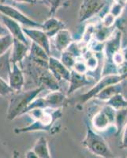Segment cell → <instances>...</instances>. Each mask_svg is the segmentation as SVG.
Returning <instances> with one entry per match:
<instances>
[{"label":"cell","mask_w":127,"mask_h":158,"mask_svg":"<svg viewBox=\"0 0 127 158\" xmlns=\"http://www.w3.org/2000/svg\"><path fill=\"white\" fill-rule=\"evenodd\" d=\"M43 90L45 89L43 87H36L26 91L14 92L10 95L7 108L6 118L8 120H14L18 117L26 114V110L30 103Z\"/></svg>","instance_id":"cell-1"},{"label":"cell","mask_w":127,"mask_h":158,"mask_svg":"<svg viewBox=\"0 0 127 158\" xmlns=\"http://www.w3.org/2000/svg\"><path fill=\"white\" fill-rule=\"evenodd\" d=\"M82 145L92 153L103 158H113L114 154L104 138L96 134L88 124H86V135Z\"/></svg>","instance_id":"cell-2"},{"label":"cell","mask_w":127,"mask_h":158,"mask_svg":"<svg viewBox=\"0 0 127 158\" xmlns=\"http://www.w3.org/2000/svg\"><path fill=\"white\" fill-rule=\"evenodd\" d=\"M127 78L126 74H111L103 76L101 78L93 85L92 88L88 92L84 94L79 96L77 97V102L80 104H83L84 103L88 102L92 98H94L95 96L100 92L105 87L109 86L111 85L118 84V83L122 82L124 80Z\"/></svg>","instance_id":"cell-3"},{"label":"cell","mask_w":127,"mask_h":158,"mask_svg":"<svg viewBox=\"0 0 127 158\" xmlns=\"http://www.w3.org/2000/svg\"><path fill=\"white\" fill-rule=\"evenodd\" d=\"M108 0H82L78 11V22L80 23L91 19L104 10Z\"/></svg>","instance_id":"cell-4"},{"label":"cell","mask_w":127,"mask_h":158,"mask_svg":"<svg viewBox=\"0 0 127 158\" xmlns=\"http://www.w3.org/2000/svg\"><path fill=\"white\" fill-rule=\"evenodd\" d=\"M0 13L4 16L7 17L15 22H18L20 25H23L26 28H36L41 29L42 23L36 22L34 20L31 19L23 13L18 10L16 8L13 7L11 6L6 5L4 3H0Z\"/></svg>","instance_id":"cell-5"},{"label":"cell","mask_w":127,"mask_h":158,"mask_svg":"<svg viewBox=\"0 0 127 158\" xmlns=\"http://www.w3.org/2000/svg\"><path fill=\"white\" fill-rule=\"evenodd\" d=\"M115 110L106 104L99 111L92 119V127L97 131H105L115 123Z\"/></svg>","instance_id":"cell-6"},{"label":"cell","mask_w":127,"mask_h":158,"mask_svg":"<svg viewBox=\"0 0 127 158\" xmlns=\"http://www.w3.org/2000/svg\"><path fill=\"white\" fill-rule=\"evenodd\" d=\"M121 45H122V32L118 29H115L111 37L104 42V51L108 65V67H104V69L108 67V69H106L107 72L111 70V67H112L113 69H115L118 72L117 67L111 63V58L115 53L121 51Z\"/></svg>","instance_id":"cell-7"},{"label":"cell","mask_w":127,"mask_h":158,"mask_svg":"<svg viewBox=\"0 0 127 158\" xmlns=\"http://www.w3.org/2000/svg\"><path fill=\"white\" fill-rule=\"evenodd\" d=\"M25 36L32 40V43H35L38 46L44 49L46 52L50 56L51 54V43L50 38L41 29L36 28H25L23 29Z\"/></svg>","instance_id":"cell-8"},{"label":"cell","mask_w":127,"mask_h":158,"mask_svg":"<svg viewBox=\"0 0 127 158\" xmlns=\"http://www.w3.org/2000/svg\"><path fill=\"white\" fill-rule=\"evenodd\" d=\"M95 83V79L91 77L88 74H78L74 70H70V77L69 80V88L66 93V96L73 94L74 92L80 89L82 87L92 85Z\"/></svg>","instance_id":"cell-9"},{"label":"cell","mask_w":127,"mask_h":158,"mask_svg":"<svg viewBox=\"0 0 127 158\" xmlns=\"http://www.w3.org/2000/svg\"><path fill=\"white\" fill-rule=\"evenodd\" d=\"M47 69L59 82L63 81L69 82L70 77V70L66 68L57 58L53 56L49 57Z\"/></svg>","instance_id":"cell-10"},{"label":"cell","mask_w":127,"mask_h":158,"mask_svg":"<svg viewBox=\"0 0 127 158\" xmlns=\"http://www.w3.org/2000/svg\"><path fill=\"white\" fill-rule=\"evenodd\" d=\"M8 84L14 92L23 90L25 77L24 72L17 63H11V69L8 76Z\"/></svg>","instance_id":"cell-11"},{"label":"cell","mask_w":127,"mask_h":158,"mask_svg":"<svg viewBox=\"0 0 127 158\" xmlns=\"http://www.w3.org/2000/svg\"><path fill=\"white\" fill-rule=\"evenodd\" d=\"M2 20L4 26L6 28L9 33L12 36V37L14 39L17 40H19V41L30 46V44L29 43V40L27 39V36H25L23 29H22L21 25L18 22H15L14 20L4 16V15L2 16Z\"/></svg>","instance_id":"cell-12"},{"label":"cell","mask_w":127,"mask_h":158,"mask_svg":"<svg viewBox=\"0 0 127 158\" xmlns=\"http://www.w3.org/2000/svg\"><path fill=\"white\" fill-rule=\"evenodd\" d=\"M49 57L50 56L47 53L44 49L38 46L35 43H32V42L31 43L29 55L27 56V58L31 62L36 65H39L40 67L47 68Z\"/></svg>","instance_id":"cell-13"},{"label":"cell","mask_w":127,"mask_h":158,"mask_svg":"<svg viewBox=\"0 0 127 158\" xmlns=\"http://www.w3.org/2000/svg\"><path fill=\"white\" fill-rule=\"evenodd\" d=\"M29 45L14 39L10 56V63H22L29 55Z\"/></svg>","instance_id":"cell-14"},{"label":"cell","mask_w":127,"mask_h":158,"mask_svg":"<svg viewBox=\"0 0 127 158\" xmlns=\"http://www.w3.org/2000/svg\"><path fill=\"white\" fill-rule=\"evenodd\" d=\"M43 99L46 108H62L66 103V94H65L61 90L51 91L43 97Z\"/></svg>","instance_id":"cell-15"},{"label":"cell","mask_w":127,"mask_h":158,"mask_svg":"<svg viewBox=\"0 0 127 158\" xmlns=\"http://www.w3.org/2000/svg\"><path fill=\"white\" fill-rule=\"evenodd\" d=\"M57 130L59 131V128L57 127L55 124L51 125V124H46L40 121L34 120V122L24 127L15 128V134H22L29 133V132H35V131H46L49 133H53V131L57 132Z\"/></svg>","instance_id":"cell-16"},{"label":"cell","mask_w":127,"mask_h":158,"mask_svg":"<svg viewBox=\"0 0 127 158\" xmlns=\"http://www.w3.org/2000/svg\"><path fill=\"white\" fill-rule=\"evenodd\" d=\"M52 39L56 50L60 52H64L73 42L71 32L66 28L59 30Z\"/></svg>","instance_id":"cell-17"},{"label":"cell","mask_w":127,"mask_h":158,"mask_svg":"<svg viewBox=\"0 0 127 158\" xmlns=\"http://www.w3.org/2000/svg\"><path fill=\"white\" fill-rule=\"evenodd\" d=\"M65 28H66V24L63 21L53 16L50 17L43 23H42L41 29L50 39H52L59 30Z\"/></svg>","instance_id":"cell-18"},{"label":"cell","mask_w":127,"mask_h":158,"mask_svg":"<svg viewBox=\"0 0 127 158\" xmlns=\"http://www.w3.org/2000/svg\"><path fill=\"white\" fill-rule=\"evenodd\" d=\"M122 90H123V86H122V82L118 83V84L111 85H109V86L105 87L101 91L99 92L94 98L98 99L100 101H107L112 97L116 95V94H122Z\"/></svg>","instance_id":"cell-19"},{"label":"cell","mask_w":127,"mask_h":158,"mask_svg":"<svg viewBox=\"0 0 127 158\" xmlns=\"http://www.w3.org/2000/svg\"><path fill=\"white\" fill-rule=\"evenodd\" d=\"M32 150L37 155L39 158H51L48 147V142L43 137L39 138L36 141Z\"/></svg>","instance_id":"cell-20"},{"label":"cell","mask_w":127,"mask_h":158,"mask_svg":"<svg viewBox=\"0 0 127 158\" xmlns=\"http://www.w3.org/2000/svg\"><path fill=\"white\" fill-rule=\"evenodd\" d=\"M115 30L114 26L111 28H106L102 25H100V26H97V27L96 26L92 39L96 40L100 43H104L106 40H108L111 37Z\"/></svg>","instance_id":"cell-21"},{"label":"cell","mask_w":127,"mask_h":158,"mask_svg":"<svg viewBox=\"0 0 127 158\" xmlns=\"http://www.w3.org/2000/svg\"><path fill=\"white\" fill-rule=\"evenodd\" d=\"M10 56V49L3 56H0V77L6 81H8V76L11 69Z\"/></svg>","instance_id":"cell-22"},{"label":"cell","mask_w":127,"mask_h":158,"mask_svg":"<svg viewBox=\"0 0 127 158\" xmlns=\"http://www.w3.org/2000/svg\"><path fill=\"white\" fill-rule=\"evenodd\" d=\"M106 104L118 111L127 108V100H125L122 94H118L106 101Z\"/></svg>","instance_id":"cell-23"},{"label":"cell","mask_w":127,"mask_h":158,"mask_svg":"<svg viewBox=\"0 0 127 158\" xmlns=\"http://www.w3.org/2000/svg\"><path fill=\"white\" fill-rule=\"evenodd\" d=\"M127 123V108L120 109L115 111V125L116 127L117 132L119 133L121 130L125 126Z\"/></svg>","instance_id":"cell-24"},{"label":"cell","mask_w":127,"mask_h":158,"mask_svg":"<svg viewBox=\"0 0 127 158\" xmlns=\"http://www.w3.org/2000/svg\"><path fill=\"white\" fill-rule=\"evenodd\" d=\"M45 2L50 8L49 15H51V17L54 16L56 11L60 7L68 6V0H45Z\"/></svg>","instance_id":"cell-25"},{"label":"cell","mask_w":127,"mask_h":158,"mask_svg":"<svg viewBox=\"0 0 127 158\" xmlns=\"http://www.w3.org/2000/svg\"><path fill=\"white\" fill-rule=\"evenodd\" d=\"M13 42H14V38L10 34L0 37V56H3L11 48Z\"/></svg>","instance_id":"cell-26"},{"label":"cell","mask_w":127,"mask_h":158,"mask_svg":"<svg viewBox=\"0 0 127 158\" xmlns=\"http://www.w3.org/2000/svg\"><path fill=\"white\" fill-rule=\"evenodd\" d=\"M62 62L63 65L66 68H68L69 70H71L73 69V66L75 64L77 58H75L72 54H70V52L67 51H64V52H61V58L59 59Z\"/></svg>","instance_id":"cell-27"},{"label":"cell","mask_w":127,"mask_h":158,"mask_svg":"<svg viewBox=\"0 0 127 158\" xmlns=\"http://www.w3.org/2000/svg\"><path fill=\"white\" fill-rule=\"evenodd\" d=\"M84 63H85L87 68L88 71H92L95 70L99 66V59L95 54L90 52L89 55L87 56V57H84Z\"/></svg>","instance_id":"cell-28"},{"label":"cell","mask_w":127,"mask_h":158,"mask_svg":"<svg viewBox=\"0 0 127 158\" xmlns=\"http://www.w3.org/2000/svg\"><path fill=\"white\" fill-rule=\"evenodd\" d=\"M13 93L14 91L10 87L8 81L0 77V96L7 97V96L11 95Z\"/></svg>","instance_id":"cell-29"},{"label":"cell","mask_w":127,"mask_h":158,"mask_svg":"<svg viewBox=\"0 0 127 158\" xmlns=\"http://www.w3.org/2000/svg\"><path fill=\"white\" fill-rule=\"evenodd\" d=\"M124 6L125 5H123V4L122 3H119V2H113V4L111 5V7H110L108 12H109L111 15H112L115 18H118V17H120L122 15V12H123Z\"/></svg>","instance_id":"cell-30"},{"label":"cell","mask_w":127,"mask_h":158,"mask_svg":"<svg viewBox=\"0 0 127 158\" xmlns=\"http://www.w3.org/2000/svg\"><path fill=\"white\" fill-rule=\"evenodd\" d=\"M72 70H74L77 73H78V74H86L88 72L87 66H86L85 63H84V61H82V60L80 59V58L77 59L75 64H74Z\"/></svg>","instance_id":"cell-31"},{"label":"cell","mask_w":127,"mask_h":158,"mask_svg":"<svg viewBox=\"0 0 127 158\" xmlns=\"http://www.w3.org/2000/svg\"><path fill=\"white\" fill-rule=\"evenodd\" d=\"M115 20H116V18L112 15H111L109 12H108L101 18V25L106 28L113 27L115 22Z\"/></svg>","instance_id":"cell-32"},{"label":"cell","mask_w":127,"mask_h":158,"mask_svg":"<svg viewBox=\"0 0 127 158\" xmlns=\"http://www.w3.org/2000/svg\"><path fill=\"white\" fill-rule=\"evenodd\" d=\"M121 147L122 149H127V123L125 124V128H124L123 135H122V146H121Z\"/></svg>","instance_id":"cell-33"},{"label":"cell","mask_w":127,"mask_h":158,"mask_svg":"<svg viewBox=\"0 0 127 158\" xmlns=\"http://www.w3.org/2000/svg\"><path fill=\"white\" fill-rule=\"evenodd\" d=\"M8 34H10V33L7 29H6V28L4 26V25H2V23H0V37Z\"/></svg>","instance_id":"cell-34"},{"label":"cell","mask_w":127,"mask_h":158,"mask_svg":"<svg viewBox=\"0 0 127 158\" xmlns=\"http://www.w3.org/2000/svg\"><path fill=\"white\" fill-rule=\"evenodd\" d=\"M25 158H39V157H38L37 155H36V153L32 150V149H30V150L27 151V153H25Z\"/></svg>","instance_id":"cell-35"},{"label":"cell","mask_w":127,"mask_h":158,"mask_svg":"<svg viewBox=\"0 0 127 158\" xmlns=\"http://www.w3.org/2000/svg\"><path fill=\"white\" fill-rule=\"evenodd\" d=\"M15 2H19V3H28V4H35L36 2L34 0H14Z\"/></svg>","instance_id":"cell-36"},{"label":"cell","mask_w":127,"mask_h":158,"mask_svg":"<svg viewBox=\"0 0 127 158\" xmlns=\"http://www.w3.org/2000/svg\"><path fill=\"white\" fill-rule=\"evenodd\" d=\"M122 55H123L124 60H125V62H127V48H125L124 49H122Z\"/></svg>","instance_id":"cell-37"},{"label":"cell","mask_w":127,"mask_h":158,"mask_svg":"<svg viewBox=\"0 0 127 158\" xmlns=\"http://www.w3.org/2000/svg\"><path fill=\"white\" fill-rule=\"evenodd\" d=\"M20 157V153L18 151L14 150L13 152V156L12 158H19Z\"/></svg>","instance_id":"cell-38"},{"label":"cell","mask_w":127,"mask_h":158,"mask_svg":"<svg viewBox=\"0 0 127 158\" xmlns=\"http://www.w3.org/2000/svg\"><path fill=\"white\" fill-rule=\"evenodd\" d=\"M114 1L116 2H119V3L123 4V5H125V4L127 2V0H114Z\"/></svg>","instance_id":"cell-39"},{"label":"cell","mask_w":127,"mask_h":158,"mask_svg":"<svg viewBox=\"0 0 127 158\" xmlns=\"http://www.w3.org/2000/svg\"><path fill=\"white\" fill-rule=\"evenodd\" d=\"M6 0H0V3H4V2H5Z\"/></svg>","instance_id":"cell-40"},{"label":"cell","mask_w":127,"mask_h":158,"mask_svg":"<svg viewBox=\"0 0 127 158\" xmlns=\"http://www.w3.org/2000/svg\"><path fill=\"white\" fill-rule=\"evenodd\" d=\"M37 1H38V0H34V2H37Z\"/></svg>","instance_id":"cell-41"},{"label":"cell","mask_w":127,"mask_h":158,"mask_svg":"<svg viewBox=\"0 0 127 158\" xmlns=\"http://www.w3.org/2000/svg\"><path fill=\"white\" fill-rule=\"evenodd\" d=\"M113 158H114V157H113Z\"/></svg>","instance_id":"cell-42"}]
</instances>
